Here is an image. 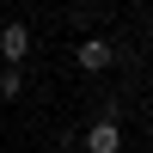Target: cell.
Returning a JSON list of instances; mask_svg holds the SVG:
<instances>
[{"instance_id":"obj_5","label":"cell","mask_w":153,"mask_h":153,"mask_svg":"<svg viewBox=\"0 0 153 153\" xmlns=\"http://www.w3.org/2000/svg\"><path fill=\"white\" fill-rule=\"evenodd\" d=\"M147 49H153V31H147Z\"/></svg>"},{"instance_id":"obj_1","label":"cell","mask_w":153,"mask_h":153,"mask_svg":"<svg viewBox=\"0 0 153 153\" xmlns=\"http://www.w3.org/2000/svg\"><path fill=\"white\" fill-rule=\"evenodd\" d=\"M80 141H86V153H123V123L117 117H92Z\"/></svg>"},{"instance_id":"obj_2","label":"cell","mask_w":153,"mask_h":153,"mask_svg":"<svg viewBox=\"0 0 153 153\" xmlns=\"http://www.w3.org/2000/svg\"><path fill=\"white\" fill-rule=\"evenodd\" d=\"M74 61H80L86 74H104L110 61H117V43H110V37H80V43H74Z\"/></svg>"},{"instance_id":"obj_3","label":"cell","mask_w":153,"mask_h":153,"mask_svg":"<svg viewBox=\"0 0 153 153\" xmlns=\"http://www.w3.org/2000/svg\"><path fill=\"white\" fill-rule=\"evenodd\" d=\"M25 55H31V25H0V68H19Z\"/></svg>"},{"instance_id":"obj_4","label":"cell","mask_w":153,"mask_h":153,"mask_svg":"<svg viewBox=\"0 0 153 153\" xmlns=\"http://www.w3.org/2000/svg\"><path fill=\"white\" fill-rule=\"evenodd\" d=\"M25 92V74L19 68H0V98H19Z\"/></svg>"}]
</instances>
